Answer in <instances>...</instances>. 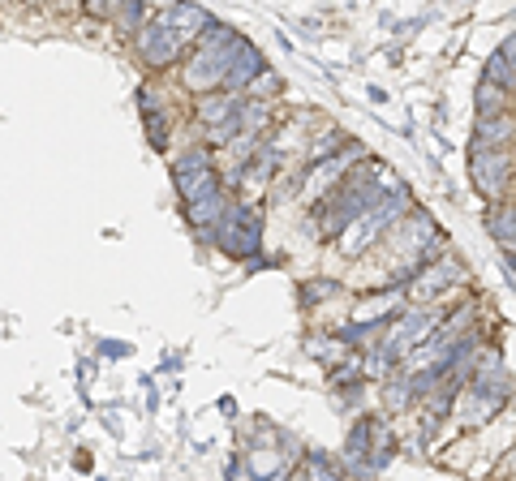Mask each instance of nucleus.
Returning a JSON list of instances; mask_svg holds the SVG:
<instances>
[{
    "instance_id": "nucleus-1",
    "label": "nucleus",
    "mask_w": 516,
    "mask_h": 481,
    "mask_svg": "<svg viewBox=\"0 0 516 481\" xmlns=\"http://www.w3.org/2000/svg\"><path fill=\"white\" fill-rule=\"evenodd\" d=\"M392 189H396V177L379 164V159L366 155L349 177H344L340 185H332L319 202H314V211H310L314 232H319L323 241H340L344 232H349L357 220H366Z\"/></svg>"
},
{
    "instance_id": "nucleus-2",
    "label": "nucleus",
    "mask_w": 516,
    "mask_h": 481,
    "mask_svg": "<svg viewBox=\"0 0 516 481\" xmlns=\"http://www.w3.org/2000/svg\"><path fill=\"white\" fill-rule=\"evenodd\" d=\"M241 43L246 39H241L233 26L211 18L203 26V35L194 39V52L185 56V65H181V86L185 91H194L198 99L224 91V78H228V69H233V56H237Z\"/></svg>"
},
{
    "instance_id": "nucleus-3",
    "label": "nucleus",
    "mask_w": 516,
    "mask_h": 481,
    "mask_svg": "<svg viewBox=\"0 0 516 481\" xmlns=\"http://www.w3.org/2000/svg\"><path fill=\"white\" fill-rule=\"evenodd\" d=\"M198 241L233 262H258V254H263V207H254V202H228L224 220L198 232Z\"/></svg>"
},
{
    "instance_id": "nucleus-4",
    "label": "nucleus",
    "mask_w": 516,
    "mask_h": 481,
    "mask_svg": "<svg viewBox=\"0 0 516 481\" xmlns=\"http://www.w3.org/2000/svg\"><path fill=\"white\" fill-rule=\"evenodd\" d=\"M413 207H418V202H413V189H409L405 181H396V189H392V194H387V198L379 202V207L366 215V220H357V224H353V228H349V232H344V237H340V250H344V258H357V254H366L370 245H375V241H383L387 232H392L400 220H405V215H409Z\"/></svg>"
},
{
    "instance_id": "nucleus-5",
    "label": "nucleus",
    "mask_w": 516,
    "mask_h": 481,
    "mask_svg": "<svg viewBox=\"0 0 516 481\" xmlns=\"http://www.w3.org/2000/svg\"><path fill=\"white\" fill-rule=\"evenodd\" d=\"M443 318H448V310H439V305H409V310H400L392 318V327H387V335H383L379 344L396 361H409L430 340V335L443 327Z\"/></svg>"
},
{
    "instance_id": "nucleus-6",
    "label": "nucleus",
    "mask_w": 516,
    "mask_h": 481,
    "mask_svg": "<svg viewBox=\"0 0 516 481\" xmlns=\"http://www.w3.org/2000/svg\"><path fill=\"white\" fill-rule=\"evenodd\" d=\"M469 280V271H465V262L456 258V254H439L430 267H422L418 275H413V284L405 288V293L418 301V305H439L443 293H452V288H461Z\"/></svg>"
},
{
    "instance_id": "nucleus-7",
    "label": "nucleus",
    "mask_w": 516,
    "mask_h": 481,
    "mask_svg": "<svg viewBox=\"0 0 516 481\" xmlns=\"http://www.w3.org/2000/svg\"><path fill=\"white\" fill-rule=\"evenodd\" d=\"M134 48H138V56H142V65H147V69H172V65L181 61V52L190 48V43H185L177 31H172V26L160 18V13H151L147 26H142V31L134 35Z\"/></svg>"
},
{
    "instance_id": "nucleus-8",
    "label": "nucleus",
    "mask_w": 516,
    "mask_h": 481,
    "mask_svg": "<svg viewBox=\"0 0 516 481\" xmlns=\"http://www.w3.org/2000/svg\"><path fill=\"white\" fill-rule=\"evenodd\" d=\"M469 177H473V189L491 202H504L508 189L516 185V164L508 151H495V155H469Z\"/></svg>"
},
{
    "instance_id": "nucleus-9",
    "label": "nucleus",
    "mask_w": 516,
    "mask_h": 481,
    "mask_svg": "<svg viewBox=\"0 0 516 481\" xmlns=\"http://www.w3.org/2000/svg\"><path fill=\"white\" fill-rule=\"evenodd\" d=\"M516 142V116H478L473 125V142H469V155H495V151H508Z\"/></svg>"
},
{
    "instance_id": "nucleus-10",
    "label": "nucleus",
    "mask_w": 516,
    "mask_h": 481,
    "mask_svg": "<svg viewBox=\"0 0 516 481\" xmlns=\"http://www.w3.org/2000/svg\"><path fill=\"white\" fill-rule=\"evenodd\" d=\"M267 74V61H263V52L254 48V43L246 39L237 48V56H233V69H228V78H224V91L228 95H250V86Z\"/></svg>"
},
{
    "instance_id": "nucleus-11",
    "label": "nucleus",
    "mask_w": 516,
    "mask_h": 481,
    "mask_svg": "<svg viewBox=\"0 0 516 481\" xmlns=\"http://www.w3.org/2000/svg\"><path fill=\"white\" fill-rule=\"evenodd\" d=\"M172 185H177V194L185 207H194V202H203L211 194H220V168H172Z\"/></svg>"
},
{
    "instance_id": "nucleus-12",
    "label": "nucleus",
    "mask_w": 516,
    "mask_h": 481,
    "mask_svg": "<svg viewBox=\"0 0 516 481\" xmlns=\"http://www.w3.org/2000/svg\"><path fill=\"white\" fill-rule=\"evenodd\" d=\"M246 99H250V95L215 91V95H203V99H198L194 116H198V125H203V129H220V125H228V121H237L241 108H246Z\"/></svg>"
},
{
    "instance_id": "nucleus-13",
    "label": "nucleus",
    "mask_w": 516,
    "mask_h": 481,
    "mask_svg": "<svg viewBox=\"0 0 516 481\" xmlns=\"http://www.w3.org/2000/svg\"><path fill=\"white\" fill-rule=\"evenodd\" d=\"M486 82H495L499 91L516 95V35H508L499 43V52H491V61H486Z\"/></svg>"
},
{
    "instance_id": "nucleus-14",
    "label": "nucleus",
    "mask_w": 516,
    "mask_h": 481,
    "mask_svg": "<svg viewBox=\"0 0 516 481\" xmlns=\"http://www.w3.org/2000/svg\"><path fill=\"white\" fill-rule=\"evenodd\" d=\"M160 18H164L185 43H194L198 35H203V26L211 22V13H207L203 5H168V9H160Z\"/></svg>"
},
{
    "instance_id": "nucleus-15",
    "label": "nucleus",
    "mask_w": 516,
    "mask_h": 481,
    "mask_svg": "<svg viewBox=\"0 0 516 481\" xmlns=\"http://www.w3.org/2000/svg\"><path fill=\"white\" fill-rule=\"evenodd\" d=\"M224 211H228V194L220 189V194H211V198H203V202H194V207H185V220H190L194 232H203V228L220 224Z\"/></svg>"
},
{
    "instance_id": "nucleus-16",
    "label": "nucleus",
    "mask_w": 516,
    "mask_h": 481,
    "mask_svg": "<svg viewBox=\"0 0 516 481\" xmlns=\"http://www.w3.org/2000/svg\"><path fill=\"white\" fill-rule=\"evenodd\" d=\"M301 481H353V477L336 460H327L323 451H306L301 456Z\"/></svg>"
},
{
    "instance_id": "nucleus-17",
    "label": "nucleus",
    "mask_w": 516,
    "mask_h": 481,
    "mask_svg": "<svg viewBox=\"0 0 516 481\" xmlns=\"http://www.w3.org/2000/svg\"><path fill=\"white\" fill-rule=\"evenodd\" d=\"M147 18H151V9L142 5V0H125V5H112V22H117V31L129 35V39H134L142 26H147Z\"/></svg>"
},
{
    "instance_id": "nucleus-18",
    "label": "nucleus",
    "mask_w": 516,
    "mask_h": 481,
    "mask_svg": "<svg viewBox=\"0 0 516 481\" xmlns=\"http://www.w3.org/2000/svg\"><path fill=\"white\" fill-rule=\"evenodd\" d=\"M508 91H499L495 82H478V91H473V104H478V116H504L508 112Z\"/></svg>"
},
{
    "instance_id": "nucleus-19",
    "label": "nucleus",
    "mask_w": 516,
    "mask_h": 481,
    "mask_svg": "<svg viewBox=\"0 0 516 481\" xmlns=\"http://www.w3.org/2000/svg\"><path fill=\"white\" fill-rule=\"evenodd\" d=\"M383 404L392 408V413H405V408L418 404V396H413V387H409L405 374H396V378H387V383H383Z\"/></svg>"
},
{
    "instance_id": "nucleus-20",
    "label": "nucleus",
    "mask_w": 516,
    "mask_h": 481,
    "mask_svg": "<svg viewBox=\"0 0 516 481\" xmlns=\"http://www.w3.org/2000/svg\"><path fill=\"white\" fill-rule=\"evenodd\" d=\"M301 310H314L319 301H332V297H340V284L336 280H306L301 284Z\"/></svg>"
},
{
    "instance_id": "nucleus-21",
    "label": "nucleus",
    "mask_w": 516,
    "mask_h": 481,
    "mask_svg": "<svg viewBox=\"0 0 516 481\" xmlns=\"http://www.w3.org/2000/svg\"><path fill=\"white\" fill-rule=\"evenodd\" d=\"M306 353L319 357V361H340V357H344V344L336 340V331H332V335H319V331H314V335H306Z\"/></svg>"
},
{
    "instance_id": "nucleus-22",
    "label": "nucleus",
    "mask_w": 516,
    "mask_h": 481,
    "mask_svg": "<svg viewBox=\"0 0 516 481\" xmlns=\"http://www.w3.org/2000/svg\"><path fill=\"white\" fill-rule=\"evenodd\" d=\"M147 138H151V147H155V151H168V138H172L168 112H160V116H151V121H147Z\"/></svg>"
},
{
    "instance_id": "nucleus-23",
    "label": "nucleus",
    "mask_w": 516,
    "mask_h": 481,
    "mask_svg": "<svg viewBox=\"0 0 516 481\" xmlns=\"http://www.w3.org/2000/svg\"><path fill=\"white\" fill-rule=\"evenodd\" d=\"M138 112H142V121H151V116L168 112V108H164V99L155 95V86H138Z\"/></svg>"
},
{
    "instance_id": "nucleus-24",
    "label": "nucleus",
    "mask_w": 516,
    "mask_h": 481,
    "mask_svg": "<svg viewBox=\"0 0 516 481\" xmlns=\"http://www.w3.org/2000/svg\"><path fill=\"white\" fill-rule=\"evenodd\" d=\"M224 481H254L250 477V464H246V456H233L224 464Z\"/></svg>"
},
{
    "instance_id": "nucleus-25",
    "label": "nucleus",
    "mask_w": 516,
    "mask_h": 481,
    "mask_svg": "<svg viewBox=\"0 0 516 481\" xmlns=\"http://www.w3.org/2000/svg\"><path fill=\"white\" fill-rule=\"evenodd\" d=\"M99 353L117 361V357H129V353H134V344H129V340H104V344H99Z\"/></svg>"
},
{
    "instance_id": "nucleus-26",
    "label": "nucleus",
    "mask_w": 516,
    "mask_h": 481,
    "mask_svg": "<svg viewBox=\"0 0 516 481\" xmlns=\"http://www.w3.org/2000/svg\"><path fill=\"white\" fill-rule=\"evenodd\" d=\"M74 469H78V473H91V469H95V456H91V451H78V456H74Z\"/></svg>"
},
{
    "instance_id": "nucleus-27",
    "label": "nucleus",
    "mask_w": 516,
    "mask_h": 481,
    "mask_svg": "<svg viewBox=\"0 0 516 481\" xmlns=\"http://www.w3.org/2000/svg\"><path fill=\"white\" fill-rule=\"evenodd\" d=\"M220 413H224V417H233V413H237V400H233V396H224V400H220Z\"/></svg>"
},
{
    "instance_id": "nucleus-28",
    "label": "nucleus",
    "mask_w": 516,
    "mask_h": 481,
    "mask_svg": "<svg viewBox=\"0 0 516 481\" xmlns=\"http://www.w3.org/2000/svg\"><path fill=\"white\" fill-rule=\"evenodd\" d=\"M99 481H108V477H99Z\"/></svg>"
}]
</instances>
